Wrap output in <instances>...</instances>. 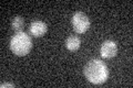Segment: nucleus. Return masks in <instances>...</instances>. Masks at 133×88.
<instances>
[{
    "label": "nucleus",
    "instance_id": "1",
    "mask_svg": "<svg viewBox=\"0 0 133 88\" xmlns=\"http://www.w3.org/2000/svg\"><path fill=\"white\" fill-rule=\"evenodd\" d=\"M84 76L90 83L94 85L105 83L109 76V70L107 65L100 60H91L87 63L84 67Z\"/></svg>",
    "mask_w": 133,
    "mask_h": 88
},
{
    "label": "nucleus",
    "instance_id": "2",
    "mask_svg": "<svg viewBox=\"0 0 133 88\" xmlns=\"http://www.w3.org/2000/svg\"><path fill=\"white\" fill-rule=\"evenodd\" d=\"M31 37L24 32H17L10 40V50L18 56H24L31 51Z\"/></svg>",
    "mask_w": 133,
    "mask_h": 88
},
{
    "label": "nucleus",
    "instance_id": "3",
    "mask_svg": "<svg viewBox=\"0 0 133 88\" xmlns=\"http://www.w3.org/2000/svg\"><path fill=\"white\" fill-rule=\"evenodd\" d=\"M73 30L79 34L85 33L90 28V20L83 12H76L72 17Z\"/></svg>",
    "mask_w": 133,
    "mask_h": 88
},
{
    "label": "nucleus",
    "instance_id": "4",
    "mask_svg": "<svg viewBox=\"0 0 133 88\" xmlns=\"http://www.w3.org/2000/svg\"><path fill=\"white\" fill-rule=\"evenodd\" d=\"M116 53H118V45L115 42L111 40L103 42L100 49V54L103 58H112L116 55Z\"/></svg>",
    "mask_w": 133,
    "mask_h": 88
},
{
    "label": "nucleus",
    "instance_id": "5",
    "mask_svg": "<svg viewBox=\"0 0 133 88\" xmlns=\"http://www.w3.org/2000/svg\"><path fill=\"white\" fill-rule=\"evenodd\" d=\"M47 24L42 21H33L30 28H29V31H30L31 35H33L35 37H39L42 36L47 32Z\"/></svg>",
    "mask_w": 133,
    "mask_h": 88
},
{
    "label": "nucleus",
    "instance_id": "6",
    "mask_svg": "<svg viewBox=\"0 0 133 88\" xmlns=\"http://www.w3.org/2000/svg\"><path fill=\"white\" fill-rule=\"evenodd\" d=\"M80 44H81V41L76 35L69 36L68 39H66V41H65V46H66L68 50H70V51H77V50H79Z\"/></svg>",
    "mask_w": 133,
    "mask_h": 88
},
{
    "label": "nucleus",
    "instance_id": "7",
    "mask_svg": "<svg viewBox=\"0 0 133 88\" xmlns=\"http://www.w3.org/2000/svg\"><path fill=\"white\" fill-rule=\"evenodd\" d=\"M23 19L21 18V17H15L14 20H12V22H11V28L14 29L15 31L17 32H21L22 31V29H23Z\"/></svg>",
    "mask_w": 133,
    "mask_h": 88
},
{
    "label": "nucleus",
    "instance_id": "8",
    "mask_svg": "<svg viewBox=\"0 0 133 88\" xmlns=\"http://www.w3.org/2000/svg\"><path fill=\"white\" fill-rule=\"evenodd\" d=\"M1 87H15L14 84H1Z\"/></svg>",
    "mask_w": 133,
    "mask_h": 88
}]
</instances>
